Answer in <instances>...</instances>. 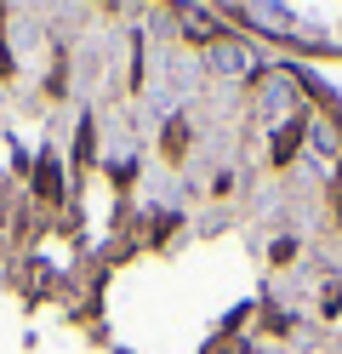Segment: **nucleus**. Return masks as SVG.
<instances>
[{
	"mask_svg": "<svg viewBox=\"0 0 342 354\" xmlns=\"http://www.w3.org/2000/svg\"><path fill=\"white\" fill-rule=\"evenodd\" d=\"M211 69H222V75H251V52L245 46H211Z\"/></svg>",
	"mask_w": 342,
	"mask_h": 354,
	"instance_id": "f257e3e1",
	"label": "nucleus"
}]
</instances>
